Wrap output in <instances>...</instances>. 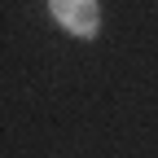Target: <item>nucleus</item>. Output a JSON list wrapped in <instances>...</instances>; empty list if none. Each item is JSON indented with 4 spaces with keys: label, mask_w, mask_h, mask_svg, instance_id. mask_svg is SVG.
<instances>
[{
    "label": "nucleus",
    "mask_w": 158,
    "mask_h": 158,
    "mask_svg": "<svg viewBox=\"0 0 158 158\" xmlns=\"http://www.w3.org/2000/svg\"><path fill=\"white\" fill-rule=\"evenodd\" d=\"M53 18L62 22L70 35H97V27H101V9H97V0H48Z\"/></svg>",
    "instance_id": "obj_1"
}]
</instances>
